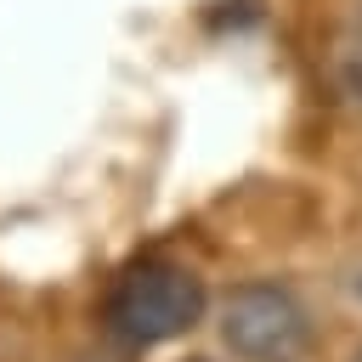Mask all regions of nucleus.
<instances>
[{
    "instance_id": "nucleus-1",
    "label": "nucleus",
    "mask_w": 362,
    "mask_h": 362,
    "mask_svg": "<svg viewBox=\"0 0 362 362\" xmlns=\"http://www.w3.org/2000/svg\"><path fill=\"white\" fill-rule=\"evenodd\" d=\"M209 311V288L192 266L181 260H164V255H147L136 266H124L102 300V334L141 356V351H158V345H175L181 334H192Z\"/></svg>"
},
{
    "instance_id": "nucleus-2",
    "label": "nucleus",
    "mask_w": 362,
    "mask_h": 362,
    "mask_svg": "<svg viewBox=\"0 0 362 362\" xmlns=\"http://www.w3.org/2000/svg\"><path fill=\"white\" fill-rule=\"evenodd\" d=\"M221 345L238 362H300L317 339L305 300L277 277H249L221 300Z\"/></svg>"
},
{
    "instance_id": "nucleus-3",
    "label": "nucleus",
    "mask_w": 362,
    "mask_h": 362,
    "mask_svg": "<svg viewBox=\"0 0 362 362\" xmlns=\"http://www.w3.org/2000/svg\"><path fill=\"white\" fill-rule=\"evenodd\" d=\"M334 90L362 119V0L345 6V23L334 34Z\"/></svg>"
},
{
    "instance_id": "nucleus-4",
    "label": "nucleus",
    "mask_w": 362,
    "mask_h": 362,
    "mask_svg": "<svg viewBox=\"0 0 362 362\" xmlns=\"http://www.w3.org/2000/svg\"><path fill=\"white\" fill-rule=\"evenodd\" d=\"M74 362H119V356H107V351H85V356H74Z\"/></svg>"
},
{
    "instance_id": "nucleus-5",
    "label": "nucleus",
    "mask_w": 362,
    "mask_h": 362,
    "mask_svg": "<svg viewBox=\"0 0 362 362\" xmlns=\"http://www.w3.org/2000/svg\"><path fill=\"white\" fill-rule=\"evenodd\" d=\"M351 362H362V345H356V351H351Z\"/></svg>"
},
{
    "instance_id": "nucleus-6",
    "label": "nucleus",
    "mask_w": 362,
    "mask_h": 362,
    "mask_svg": "<svg viewBox=\"0 0 362 362\" xmlns=\"http://www.w3.org/2000/svg\"><path fill=\"white\" fill-rule=\"evenodd\" d=\"M187 362H209V356H187Z\"/></svg>"
}]
</instances>
